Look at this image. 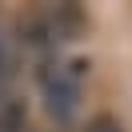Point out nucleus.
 Returning a JSON list of instances; mask_svg holds the SVG:
<instances>
[{"label":"nucleus","mask_w":132,"mask_h":132,"mask_svg":"<svg viewBox=\"0 0 132 132\" xmlns=\"http://www.w3.org/2000/svg\"><path fill=\"white\" fill-rule=\"evenodd\" d=\"M12 44L0 36V96H4V88H8V80H12Z\"/></svg>","instance_id":"nucleus-3"},{"label":"nucleus","mask_w":132,"mask_h":132,"mask_svg":"<svg viewBox=\"0 0 132 132\" xmlns=\"http://www.w3.org/2000/svg\"><path fill=\"white\" fill-rule=\"evenodd\" d=\"M0 132H28L24 108H16V104H4V108H0Z\"/></svg>","instance_id":"nucleus-2"},{"label":"nucleus","mask_w":132,"mask_h":132,"mask_svg":"<svg viewBox=\"0 0 132 132\" xmlns=\"http://www.w3.org/2000/svg\"><path fill=\"white\" fill-rule=\"evenodd\" d=\"M84 60H52L40 72V88L44 100H48V112L56 116L60 124H68L80 108V84H84Z\"/></svg>","instance_id":"nucleus-1"},{"label":"nucleus","mask_w":132,"mask_h":132,"mask_svg":"<svg viewBox=\"0 0 132 132\" xmlns=\"http://www.w3.org/2000/svg\"><path fill=\"white\" fill-rule=\"evenodd\" d=\"M88 132H120V124H116V120H112L108 112H100V116H92Z\"/></svg>","instance_id":"nucleus-4"}]
</instances>
